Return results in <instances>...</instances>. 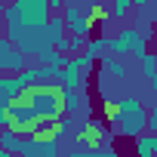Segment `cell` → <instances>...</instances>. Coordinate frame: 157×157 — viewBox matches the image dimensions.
<instances>
[{
	"instance_id": "obj_10",
	"label": "cell",
	"mask_w": 157,
	"mask_h": 157,
	"mask_svg": "<svg viewBox=\"0 0 157 157\" xmlns=\"http://www.w3.org/2000/svg\"><path fill=\"white\" fill-rule=\"evenodd\" d=\"M102 74L111 77V80H126V65H123V59L105 56V59H102Z\"/></svg>"
},
{
	"instance_id": "obj_16",
	"label": "cell",
	"mask_w": 157,
	"mask_h": 157,
	"mask_svg": "<svg viewBox=\"0 0 157 157\" xmlns=\"http://www.w3.org/2000/svg\"><path fill=\"white\" fill-rule=\"evenodd\" d=\"M77 157H126V154H123V151L108 148V151H77Z\"/></svg>"
},
{
	"instance_id": "obj_5",
	"label": "cell",
	"mask_w": 157,
	"mask_h": 157,
	"mask_svg": "<svg viewBox=\"0 0 157 157\" xmlns=\"http://www.w3.org/2000/svg\"><path fill=\"white\" fill-rule=\"evenodd\" d=\"M139 46H148V37H145L139 28H132V25L120 28L114 37H105V49H108V56H114V59H123V56L136 52Z\"/></svg>"
},
{
	"instance_id": "obj_19",
	"label": "cell",
	"mask_w": 157,
	"mask_h": 157,
	"mask_svg": "<svg viewBox=\"0 0 157 157\" xmlns=\"http://www.w3.org/2000/svg\"><path fill=\"white\" fill-rule=\"evenodd\" d=\"M3 6L6 3H0V34H3Z\"/></svg>"
},
{
	"instance_id": "obj_1",
	"label": "cell",
	"mask_w": 157,
	"mask_h": 157,
	"mask_svg": "<svg viewBox=\"0 0 157 157\" xmlns=\"http://www.w3.org/2000/svg\"><path fill=\"white\" fill-rule=\"evenodd\" d=\"M49 3L46 0H13L3 6V37L22 56H40L49 46Z\"/></svg>"
},
{
	"instance_id": "obj_14",
	"label": "cell",
	"mask_w": 157,
	"mask_h": 157,
	"mask_svg": "<svg viewBox=\"0 0 157 157\" xmlns=\"http://www.w3.org/2000/svg\"><path fill=\"white\" fill-rule=\"evenodd\" d=\"M0 148L10 151L13 157H19V151H22V136H16L13 129H3V132H0Z\"/></svg>"
},
{
	"instance_id": "obj_8",
	"label": "cell",
	"mask_w": 157,
	"mask_h": 157,
	"mask_svg": "<svg viewBox=\"0 0 157 157\" xmlns=\"http://www.w3.org/2000/svg\"><path fill=\"white\" fill-rule=\"evenodd\" d=\"M22 71H28V56H22L19 49H10L0 59V77H19Z\"/></svg>"
},
{
	"instance_id": "obj_12",
	"label": "cell",
	"mask_w": 157,
	"mask_h": 157,
	"mask_svg": "<svg viewBox=\"0 0 157 157\" xmlns=\"http://www.w3.org/2000/svg\"><path fill=\"white\" fill-rule=\"evenodd\" d=\"M142 71H145V80H148V86L151 90H157V52H148L142 62Z\"/></svg>"
},
{
	"instance_id": "obj_22",
	"label": "cell",
	"mask_w": 157,
	"mask_h": 157,
	"mask_svg": "<svg viewBox=\"0 0 157 157\" xmlns=\"http://www.w3.org/2000/svg\"><path fill=\"white\" fill-rule=\"evenodd\" d=\"M3 129H6V123H3V117H0V132H3Z\"/></svg>"
},
{
	"instance_id": "obj_17",
	"label": "cell",
	"mask_w": 157,
	"mask_h": 157,
	"mask_svg": "<svg viewBox=\"0 0 157 157\" xmlns=\"http://www.w3.org/2000/svg\"><path fill=\"white\" fill-rule=\"evenodd\" d=\"M145 132L157 136V105H151V108H148V129H145Z\"/></svg>"
},
{
	"instance_id": "obj_20",
	"label": "cell",
	"mask_w": 157,
	"mask_h": 157,
	"mask_svg": "<svg viewBox=\"0 0 157 157\" xmlns=\"http://www.w3.org/2000/svg\"><path fill=\"white\" fill-rule=\"evenodd\" d=\"M62 157H77V151H71V148H68V151H65Z\"/></svg>"
},
{
	"instance_id": "obj_9",
	"label": "cell",
	"mask_w": 157,
	"mask_h": 157,
	"mask_svg": "<svg viewBox=\"0 0 157 157\" xmlns=\"http://www.w3.org/2000/svg\"><path fill=\"white\" fill-rule=\"evenodd\" d=\"M132 154L136 157H157V136L142 132L139 139H132Z\"/></svg>"
},
{
	"instance_id": "obj_18",
	"label": "cell",
	"mask_w": 157,
	"mask_h": 157,
	"mask_svg": "<svg viewBox=\"0 0 157 157\" xmlns=\"http://www.w3.org/2000/svg\"><path fill=\"white\" fill-rule=\"evenodd\" d=\"M10 49H13V43H10V40L3 37V34H0V59H3V56H6Z\"/></svg>"
},
{
	"instance_id": "obj_15",
	"label": "cell",
	"mask_w": 157,
	"mask_h": 157,
	"mask_svg": "<svg viewBox=\"0 0 157 157\" xmlns=\"http://www.w3.org/2000/svg\"><path fill=\"white\" fill-rule=\"evenodd\" d=\"M132 13V3H129V0H117V3L111 6V19H126Z\"/></svg>"
},
{
	"instance_id": "obj_4",
	"label": "cell",
	"mask_w": 157,
	"mask_h": 157,
	"mask_svg": "<svg viewBox=\"0 0 157 157\" xmlns=\"http://www.w3.org/2000/svg\"><path fill=\"white\" fill-rule=\"evenodd\" d=\"M71 139H74V148L71 151H108L114 132L105 123H99V120L90 117V120H74Z\"/></svg>"
},
{
	"instance_id": "obj_6",
	"label": "cell",
	"mask_w": 157,
	"mask_h": 157,
	"mask_svg": "<svg viewBox=\"0 0 157 157\" xmlns=\"http://www.w3.org/2000/svg\"><path fill=\"white\" fill-rule=\"evenodd\" d=\"M62 19H65V31L68 34H74V37H83V40H90L93 37V22H90V16L83 13V6H77V3H65L62 6Z\"/></svg>"
},
{
	"instance_id": "obj_2",
	"label": "cell",
	"mask_w": 157,
	"mask_h": 157,
	"mask_svg": "<svg viewBox=\"0 0 157 157\" xmlns=\"http://www.w3.org/2000/svg\"><path fill=\"white\" fill-rule=\"evenodd\" d=\"M108 111V123L111 132H117L120 139H139L148 129V108L136 99V96H117L114 102L105 105Z\"/></svg>"
},
{
	"instance_id": "obj_21",
	"label": "cell",
	"mask_w": 157,
	"mask_h": 157,
	"mask_svg": "<svg viewBox=\"0 0 157 157\" xmlns=\"http://www.w3.org/2000/svg\"><path fill=\"white\" fill-rule=\"evenodd\" d=\"M0 157H13V154H10V151H3V148H0Z\"/></svg>"
},
{
	"instance_id": "obj_7",
	"label": "cell",
	"mask_w": 157,
	"mask_h": 157,
	"mask_svg": "<svg viewBox=\"0 0 157 157\" xmlns=\"http://www.w3.org/2000/svg\"><path fill=\"white\" fill-rule=\"evenodd\" d=\"M19 157H62V151H59V145L31 136V139H22V151H19Z\"/></svg>"
},
{
	"instance_id": "obj_11",
	"label": "cell",
	"mask_w": 157,
	"mask_h": 157,
	"mask_svg": "<svg viewBox=\"0 0 157 157\" xmlns=\"http://www.w3.org/2000/svg\"><path fill=\"white\" fill-rule=\"evenodd\" d=\"M65 62H68V59H65L62 52H56V49H46V52L37 56V65H40V68H49V71H62Z\"/></svg>"
},
{
	"instance_id": "obj_3",
	"label": "cell",
	"mask_w": 157,
	"mask_h": 157,
	"mask_svg": "<svg viewBox=\"0 0 157 157\" xmlns=\"http://www.w3.org/2000/svg\"><path fill=\"white\" fill-rule=\"evenodd\" d=\"M19 102L28 105L37 120H62L65 117V111H62V86H56V83L31 86L28 93L19 96Z\"/></svg>"
},
{
	"instance_id": "obj_13",
	"label": "cell",
	"mask_w": 157,
	"mask_h": 157,
	"mask_svg": "<svg viewBox=\"0 0 157 157\" xmlns=\"http://www.w3.org/2000/svg\"><path fill=\"white\" fill-rule=\"evenodd\" d=\"M102 52H105V37H90L86 46H83V59L96 65V62L102 59Z\"/></svg>"
}]
</instances>
